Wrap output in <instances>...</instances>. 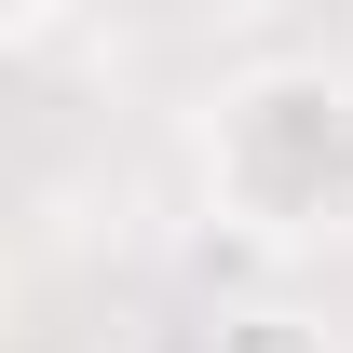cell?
Segmentation results:
<instances>
[{
    "label": "cell",
    "instance_id": "obj_1",
    "mask_svg": "<svg viewBox=\"0 0 353 353\" xmlns=\"http://www.w3.org/2000/svg\"><path fill=\"white\" fill-rule=\"evenodd\" d=\"M204 204L245 245H340L353 231V82L340 68H259L204 123Z\"/></svg>",
    "mask_w": 353,
    "mask_h": 353
},
{
    "label": "cell",
    "instance_id": "obj_2",
    "mask_svg": "<svg viewBox=\"0 0 353 353\" xmlns=\"http://www.w3.org/2000/svg\"><path fill=\"white\" fill-rule=\"evenodd\" d=\"M204 353H340L312 312H285V299H259V312H218V340Z\"/></svg>",
    "mask_w": 353,
    "mask_h": 353
},
{
    "label": "cell",
    "instance_id": "obj_3",
    "mask_svg": "<svg viewBox=\"0 0 353 353\" xmlns=\"http://www.w3.org/2000/svg\"><path fill=\"white\" fill-rule=\"evenodd\" d=\"M0 28H14V41H41V28H54V0H0Z\"/></svg>",
    "mask_w": 353,
    "mask_h": 353
}]
</instances>
